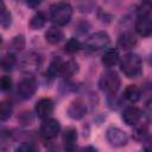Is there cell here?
<instances>
[{
  "label": "cell",
  "mask_w": 152,
  "mask_h": 152,
  "mask_svg": "<svg viewBox=\"0 0 152 152\" xmlns=\"http://www.w3.org/2000/svg\"><path fill=\"white\" fill-rule=\"evenodd\" d=\"M24 44H25V40H24V37L23 36H18L15 37L13 40H12V50L14 51H20L23 48H24Z\"/></svg>",
  "instance_id": "cell-27"
},
{
  "label": "cell",
  "mask_w": 152,
  "mask_h": 152,
  "mask_svg": "<svg viewBox=\"0 0 152 152\" xmlns=\"http://www.w3.org/2000/svg\"><path fill=\"white\" fill-rule=\"evenodd\" d=\"M120 69L128 78H135L140 76L142 71V62L139 55L128 52L120 61Z\"/></svg>",
  "instance_id": "cell-1"
},
{
  "label": "cell",
  "mask_w": 152,
  "mask_h": 152,
  "mask_svg": "<svg viewBox=\"0 0 152 152\" xmlns=\"http://www.w3.org/2000/svg\"><path fill=\"white\" fill-rule=\"evenodd\" d=\"M34 150L36 147L32 144H27V142H24L23 145L17 147V151H34Z\"/></svg>",
  "instance_id": "cell-28"
},
{
  "label": "cell",
  "mask_w": 152,
  "mask_h": 152,
  "mask_svg": "<svg viewBox=\"0 0 152 152\" xmlns=\"http://www.w3.org/2000/svg\"><path fill=\"white\" fill-rule=\"evenodd\" d=\"M124 97L131 103H137L141 97V91L137 86L129 84L126 87V89L124 91Z\"/></svg>",
  "instance_id": "cell-16"
},
{
  "label": "cell",
  "mask_w": 152,
  "mask_h": 152,
  "mask_svg": "<svg viewBox=\"0 0 152 152\" xmlns=\"http://www.w3.org/2000/svg\"><path fill=\"white\" fill-rule=\"evenodd\" d=\"M137 45V38L132 32H124L118 38V46L125 51L133 49Z\"/></svg>",
  "instance_id": "cell-13"
},
{
  "label": "cell",
  "mask_w": 152,
  "mask_h": 152,
  "mask_svg": "<svg viewBox=\"0 0 152 152\" xmlns=\"http://www.w3.org/2000/svg\"><path fill=\"white\" fill-rule=\"evenodd\" d=\"M39 56L37 55H30L27 56L23 62V68L26 72H33L39 68Z\"/></svg>",
  "instance_id": "cell-17"
},
{
  "label": "cell",
  "mask_w": 152,
  "mask_h": 152,
  "mask_svg": "<svg viewBox=\"0 0 152 152\" xmlns=\"http://www.w3.org/2000/svg\"><path fill=\"white\" fill-rule=\"evenodd\" d=\"M135 31L141 37H150L152 33V19H151V11L148 8L141 10L135 19L134 24Z\"/></svg>",
  "instance_id": "cell-4"
},
{
  "label": "cell",
  "mask_w": 152,
  "mask_h": 152,
  "mask_svg": "<svg viewBox=\"0 0 152 152\" xmlns=\"http://www.w3.org/2000/svg\"><path fill=\"white\" fill-rule=\"evenodd\" d=\"M15 63H17V58L13 53H8V55H5L1 59H0V66L2 70L5 71H10L12 70L14 66H15Z\"/></svg>",
  "instance_id": "cell-19"
},
{
  "label": "cell",
  "mask_w": 152,
  "mask_h": 152,
  "mask_svg": "<svg viewBox=\"0 0 152 152\" xmlns=\"http://www.w3.org/2000/svg\"><path fill=\"white\" fill-rule=\"evenodd\" d=\"M87 113V106L81 99L72 101L68 108V115L74 120H81Z\"/></svg>",
  "instance_id": "cell-11"
},
{
  "label": "cell",
  "mask_w": 152,
  "mask_h": 152,
  "mask_svg": "<svg viewBox=\"0 0 152 152\" xmlns=\"http://www.w3.org/2000/svg\"><path fill=\"white\" fill-rule=\"evenodd\" d=\"M82 48V44L80 43V40L77 38H70L66 43H65V46H64V50L68 52V53H75L77 51H80Z\"/></svg>",
  "instance_id": "cell-23"
},
{
  "label": "cell",
  "mask_w": 152,
  "mask_h": 152,
  "mask_svg": "<svg viewBox=\"0 0 152 152\" xmlns=\"http://www.w3.org/2000/svg\"><path fill=\"white\" fill-rule=\"evenodd\" d=\"M77 63L72 59H69V61H62V64H61V71H59V75H63L65 77H70L72 76L76 71H77Z\"/></svg>",
  "instance_id": "cell-18"
},
{
  "label": "cell",
  "mask_w": 152,
  "mask_h": 152,
  "mask_svg": "<svg viewBox=\"0 0 152 152\" xmlns=\"http://www.w3.org/2000/svg\"><path fill=\"white\" fill-rule=\"evenodd\" d=\"M77 141V131L74 127H69L63 133V144L64 148L68 151H72L76 147Z\"/></svg>",
  "instance_id": "cell-14"
},
{
  "label": "cell",
  "mask_w": 152,
  "mask_h": 152,
  "mask_svg": "<svg viewBox=\"0 0 152 152\" xmlns=\"http://www.w3.org/2000/svg\"><path fill=\"white\" fill-rule=\"evenodd\" d=\"M120 61V55H119V50L115 49V48H110V49H107L104 51V53L102 55V58H101V62L102 64L110 69L113 68L114 65H116Z\"/></svg>",
  "instance_id": "cell-12"
},
{
  "label": "cell",
  "mask_w": 152,
  "mask_h": 152,
  "mask_svg": "<svg viewBox=\"0 0 152 152\" xmlns=\"http://www.w3.org/2000/svg\"><path fill=\"white\" fill-rule=\"evenodd\" d=\"M40 135L45 139V140H52L55 139L58 133L61 132V124L59 121H57L56 119H51V118H46L44 119V121L40 125Z\"/></svg>",
  "instance_id": "cell-6"
},
{
  "label": "cell",
  "mask_w": 152,
  "mask_h": 152,
  "mask_svg": "<svg viewBox=\"0 0 152 152\" xmlns=\"http://www.w3.org/2000/svg\"><path fill=\"white\" fill-rule=\"evenodd\" d=\"M12 88V78L7 75L0 77V91H8Z\"/></svg>",
  "instance_id": "cell-26"
},
{
  "label": "cell",
  "mask_w": 152,
  "mask_h": 152,
  "mask_svg": "<svg viewBox=\"0 0 152 152\" xmlns=\"http://www.w3.org/2000/svg\"><path fill=\"white\" fill-rule=\"evenodd\" d=\"M63 38H64V33L58 26H52L45 32V39L49 44L52 45L59 44L63 40Z\"/></svg>",
  "instance_id": "cell-15"
},
{
  "label": "cell",
  "mask_w": 152,
  "mask_h": 152,
  "mask_svg": "<svg viewBox=\"0 0 152 152\" xmlns=\"http://www.w3.org/2000/svg\"><path fill=\"white\" fill-rule=\"evenodd\" d=\"M110 38L109 34L104 31H99L90 34L86 40V49L89 51H99L109 45Z\"/></svg>",
  "instance_id": "cell-5"
},
{
  "label": "cell",
  "mask_w": 152,
  "mask_h": 152,
  "mask_svg": "<svg viewBox=\"0 0 152 152\" xmlns=\"http://www.w3.org/2000/svg\"><path fill=\"white\" fill-rule=\"evenodd\" d=\"M120 84H121L120 77H119L118 72H115L113 70H108V71L103 72L99 81L100 89L103 93H107L109 95H114L119 90Z\"/></svg>",
  "instance_id": "cell-3"
},
{
  "label": "cell",
  "mask_w": 152,
  "mask_h": 152,
  "mask_svg": "<svg viewBox=\"0 0 152 152\" xmlns=\"http://www.w3.org/2000/svg\"><path fill=\"white\" fill-rule=\"evenodd\" d=\"M142 4L146 5V6H150L151 5V0H142Z\"/></svg>",
  "instance_id": "cell-30"
},
{
  "label": "cell",
  "mask_w": 152,
  "mask_h": 152,
  "mask_svg": "<svg viewBox=\"0 0 152 152\" xmlns=\"http://www.w3.org/2000/svg\"><path fill=\"white\" fill-rule=\"evenodd\" d=\"M13 113V107L10 101H1L0 102V121H6L11 118Z\"/></svg>",
  "instance_id": "cell-20"
},
{
  "label": "cell",
  "mask_w": 152,
  "mask_h": 152,
  "mask_svg": "<svg viewBox=\"0 0 152 152\" xmlns=\"http://www.w3.org/2000/svg\"><path fill=\"white\" fill-rule=\"evenodd\" d=\"M106 138L112 146H116V147L124 146L128 141V137L126 132H124L118 127H109L106 132Z\"/></svg>",
  "instance_id": "cell-8"
},
{
  "label": "cell",
  "mask_w": 152,
  "mask_h": 152,
  "mask_svg": "<svg viewBox=\"0 0 152 152\" xmlns=\"http://www.w3.org/2000/svg\"><path fill=\"white\" fill-rule=\"evenodd\" d=\"M62 61H63V59H61V58H55V59L50 63V65H49V68H48V75H49L50 77H55V76L59 75Z\"/></svg>",
  "instance_id": "cell-24"
},
{
  "label": "cell",
  "mask_w": 152,
  "mask_h": 152,
  "mask_svg": "<svg viewBox=\"0 0 152 152\" xmlns=\"http://www.w3.org/2000/svg\"><path fill=\"white\" fill-rule=\"evenodd\" d=\"M37 90V83L34 81V78L32 77H25L23 78L19 83H18V88H17V91H18V95L23 99V100H28L31 99L34 93Z\"/></svg>",
  "instance_id": "cell-7"
},
{
  "label": "cell",
  "mask_w": 152,
  "mask_h": 152,
  "mask_svg": "<svg viewBox=\"0 0 152 152\" xmlns=\"http://www.w3.org/2000/svg\"><path fill=\"white\" fill-rule=\"evenodd\" d=\"M133 138L138 141H145L148 138V127L147 125H140L137 126L133 131Z\"/></svg>",
  "instance_id": "cell-21"
},
{
  "label": "cell",
  "mask_w": 152,
  "mask_h": 152,
  "mask_svg": "<svg viewBox=\"0 0 152 152\" xmlns=\"http://www.w3.org/2000/svg\"><path fill=\"white\" fill-rule=\"evenodd\" d=\"M34 109H36L37 116L44 120L46 118H50V115L53 113V102L48 97L40 99L36 103V108Z\"/></svg>",
  "instance_id": "cell-10"
},
{
  "label": "cell",
  "mask_w": 152,
  "mask_h": 152,
  "mask_svg": "<svg viewBox=\"0 0 152 152\" xmlns=\"http://www.w3.org/2000/svg\"><path fill=\"white\" fill-rule=\"evenodd\" d=\"M12 23V17L11 13L7 11V8L5 6L0 7V24L2 25V27L7 28Z\"/></svg>",
  "instance_id": "cell-25"
},
{
  "label": "cell",
  "mask_w": 152,
  "mask_h": 152,
  "mask_svg": "<svg viewBox=\"0 0 152 152\" xmlns=\"http://www.w3.org/2000/svg\"><path fill=\"white\" fill-rule=\"evenodd\" d=\"M72 17V7L66 1H59L50 7V19L57 26H64L69 24Z\"/></svg>",
  "instance_id": "cell-2"
},
{
  "label": "cell",
  "mask_w": 152,
  "mask_h": 152,
  "mask_svg": "<svg viewBox=\"0 0 152 152\" xmlns=\"http://www.w3.org/2000/svg\"><path fill=\"white\" fill-rule=\"evenodd\" d=\"M42 1H43V0H26V4H27L30 7L34 8V7H38V6L42 4Z\"/></svg>",
  "instance_id": "cell-29"
},
{
  "label": "cell",
  "mask_w": 152,
  "mask_h": 152,
  "mask_svg": "<svg viewBox=\"0 0 152 152\" xmlns=\"http://www.w3.org/2000/svg\"><path fill=\"white\" fill-rule=\"evenodd\" d=\"M124 122L128 126H135L140 122L141 120V110L134 106L127 107L124 109L122 115H121Z\"/></svg>",
  "instance_id": "cell-9"
},
{
  "label": "cell",
  "mask_w": 152,
  "mask_h": 152,
  "mask_svg": "<svg viewBox=\"0 0 152 152\" xmlns=\"http://www.w3.org/2000/svg\"><path fill=\"white\" fill-rule=\"evenodd\" d=\"M45 15L42 13V12H38V13H36L32 18H31V20H30V26H31V28L32 30H39V28H42L44 25H45Z\"/></svg>",
  "instance_id": "cell-22"
}]
</instances>
